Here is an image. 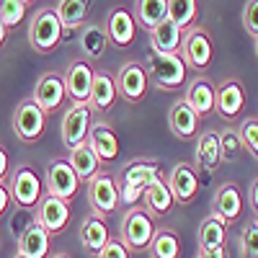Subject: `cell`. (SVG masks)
I'll list each match as a JSON object with an SVG mask.
<instances>
[{"label":"cell","mask_w":258,"mask_h":258,"mask_svg":"<svg viewBox=\"0 0 258 258\" xmlns=\"http://www.w3.org/2000/svg\"><path fill=\"white\" fill-rule=\"evenodd\" d=\"M163 178V170L150 163V160H132L121 170V188H119V204L124 207H135L145 188L150 183H155Z\"/></svg>","instance_id":"1"},{"label":"cell","mask_w":258,"mask_h":258,"mask_svg":"<svg viewBox=\"0 0 258 258\" xmlns=\"http://www.w3.org/2000/svg\"><path fill=\"white\" fill-rule=\"evenodd\" d=\"M8 170H11V160H8L6 147L0 145V183H6V178H8Z\"/></svg>","instance_id":"41"},{"label":"cell","mask_w":258,"mask_h":258,"mask_svg":"<svg viewBox=\"0 0 258 258\" xmlns=\"http://www.w3.org/2000/svg\"><path fill=\"white\" fill-rule=\"evenodd\" d=\"M225 243H227V222L214 217V214H209L199 227V248H202V253L225 248Z\"/></svg>","instance_id":"28"},{"label":"cell","mask_w":258,"mask_h":258,"mask_svg":"<svg viewBox=\"0 0 258 258\" xmlns=\"http://www.w3.org/2000/svg\"><path fill=\"white\" fill-rule=\"evenodd\" d=\"M168 124H170V129H173V135L181 137V140H191V137H197V132H199V116L183 98L170 106Z\"/></svg>","instance_id":"22"},{"label":"cell","mask_w":258,"mask_h":258,"mask_svg":"<svg viewBox=\"0 0 258 258\" xmlns=\"http://www.w3.org/2000/svg\"><path fill=\"white\" fill-rule=\"evenodd\" d=\"M142 68L147 73V80H153L163 91L181 88L186 83V70H188L181 54H158V52H150Z\"/></svg>","instance_id":"2"},{"label":"cell","mask_w":258,"mask_h":258,"mask_svg":"<svg viewBox=\"0 0 258 258\" xmlns=\"http://www.w3.org/2000/svg\"><path fill=\"white\" fill-rule=\"evenodd\" d=\"M68 163L75 170L78 181H91L93 176L101 173V160L96 158V153H93L88 145H78L75 150H70Z\"/></svg>","instance_id":"26"},{"label":"cell","mask_w":258,"mask_h":258,"mask_svg":"<svg viewBox=\"0 0 258 258\" xmlns=\"http://www.w3.org/2000/svg\"><path fill=\"white\" fill-rule=\"evenodd\" d=\"M250 207H253V212L258 214V178H255L253 186H250Z\"/></svg>","instance_id":"43"},{"label":"cell","mask_w":258,"mask_h":258,"mask_svg":"<svg viewBox=\"0 0 258 258\" xmlns=\"http://www.w3.org/2000/svg\"><path fill=\"white\" fill-rule=\"evenodd\" d=\"M197 16H199V3L197 0H168V21L176 29H181V34L194 29Z\"/></svg>","instance_id":"30"},{"label":"cell","mask_w":258,"mask_h":258,"mask_svg":"<svg viewBox=\"0 0 258 258\" xmlns=\"http://www.w3.org/2000/svg\"><path fill=\"white\" fill-rule=\"evenodd\" d=\"M36 222L49 235H59L70 225V204L54 197H44L36 207Z\"/></svg>","instance_id":"15"},{"label":"cell","mask_w":258,"mask_h":258,"mask_svg":"<svg viewBox=\"0 0 258 258\" xmlns=\"http://www.w3.org/2000/svg\"><path fill=\"white\" fill-rule=\"evenodd\" d=\"M114 83H116V93L129 103H140L147 96V85H150L142 62H137V59L124 62L114 78Z\"/></svg>","instance_id":"9"},{"label":"cell","mask_w":258,"mask_h":258,"mask_svg":"<svg viewBox=\"0 0 258 258\" xmlns=\"http://www.w3.org/2000/svg\"><path fill=\"white\" fill-rule=\"evenodd\" d=\"M106 36L109 41H114L116 47H129L137 36V21L132 16V11L126 8H114L109 13V24H106Z\"/></svg>","instance_id":"20"},{"label":"cell","mask_w":258,"mask_h":258,"mask_svg":"<svg viewBox=\"0 0 258 258\" xmlns=\"http://www.w3.org/2000/svg\"><path fill=\"white\" fill-rule=\"evenodd\" d=\"M214 98H217V85H214L207 75H199V78H194L188 83L183 101L197 111L199 119H204V116H209L214 111Z\"/></svg>","instance_id":"18"},{"label":"cell","mask_w":258,"mask_h":258,"mask_svg":"<svg viewBox=\"0 0 258 258\" xmlns=\"http://www.w3.org/2000/svg\"><path fill=\"white\" fill-rule=\"evenodd\" d=\"M11 207V191L6 183H0V217L6 214V209Z\"/></svg>","instance_id":"42"},{"label":"cell","mask_w":258,"mask_h":258,"mask_svg":"<svg viewBox=\"0 0 258 258\" xmlns=\"http://www.w3.org/2000/svg\"><path fill=\"white\" fill-rule=\"evenodd\" d=\"M85 145L93 150L101 163H111L119 155V137H116V132L111 129L109 121H93Z\"/></svg>","instance_id":"16"},{"label":"cell","mask_w":258,"mask_h":258,"mask_svg":"<svg viewBox=\"0 0 258 258\" xmlns=\"http://www.w3.org/2000/svg\"><path fill=\"white\" fill-rule=\"evenodd\" d=\"M142 202H145V209L153 214V217H165V214H170V209L176 207V199H173V194H170L165 178L150 183L142 194Z\"/></svg>","instance_id":"25"},{"label":"cell","mask_w":258,"mask_h":258,"mask_svg":"<svg viewBox=\"0 0 258 258\" xmlns=\"http://www.w3.org/2000/svg\"><path fill=\"white\" fill-rule=\"evenodd\" d=\"M150 258H178L181 255V238L176 230L170 227H160L155 232L153 243H150Z\"/></svg>","instance_id":"31"},{"label":"cell","mask_w":258,"mask_h":258,"mask_svg":"<svg viewBox=\"0 0 258 258\" xmlns=\"http://www.w3.org/2000/svg\"><path fill=\"white\" fill-rule=\"evenodd\" d=\"M6 36H8V29L3 26V21H0V47H3V41H6Z\"/></svg>","instance_id":"45"},{"label":"cell","mask_w":258,"mask_h":258,"mask_svg":"<svg viewBox=\"0 0 258 258\" xmlns=\"http://www.w3.org/2000/svg\"><path fill=\"white\" fill-rule=\"evenodd\" d=\"M158 232L155 217L145 207H132L121 222V243L129 250H147Z\"/></svg>","instance_id":"3"},{"label":"cell","mask_w":258,"mask_h":258,"mask_svg":"<svg viewBox=\"0 0 258 258\" xmlns=\"http://www.w3.org/2000/svg\"><path fill=\"white\" fill-rule=\"evenodd\" d=\"M243 150V140L238 135V129H225L220 135V153H222V160H238Z\"/></svg>","instance_id":"36"},{"label":"cell","mask_w":258,"mask_h":258,"mask_svg":"<svg viewBox=\"0 0 258 258\" xmlns=\"http://www.w3.org/2000/svg\"><path fill=\"white\" fill-rule=\"evenodd\" d=\"M93 68L85 59H75L64 75V91L73 98V103H88L93 88Z\"/></svg>","instance_id":"17"},{"label":"cell","mask_w":258,"mask_h":258,"mask_svg":"<svg viewBox=\"0 0 258 258\" xmlns=\"http://www.w3.org/2000/svg\"><path fill=\"white\" fill-rule=\"evenodd\" d=\"M212 214L220 217L225 222H235L243 214V194L235 183H222L214 194V202H212Z\"/></svg>","instance_id":"19"},{"label":"cell","mask_w":258,"mask_h":258,"mask_svg":"<svg viewBox=\"0 0 258 258\" xmlns=\"http://www.w3.org/2000/svg\"><path fill=\"white\" fill-rule=\"evenodd\" d=\"M243 106H245V91L240 80H225L222 85H217V98H214V111H217L225 121H235L243 114Z\"/></svg>","instance_id":"14"},{"label":"cell","mask_w":258,"mask_h":258,"mask_svg":"<svg viewBox=\"0 0 258 258\" xmlns=\"http://www.w3.org/2000/svg\"><path fill=\"white\" fill-rule=\"evenodd\" d=\"M88 202L96 212V217H109L119 207V188L111 173H98L88 181Z\"/></svg>","instance_id":"8"},{"label":"cell","mask_w":258,"mask_h":258,"mask_svg":"<svg viewBox=\"0 0 258 258\" xmlns=\"http://www.w3.org/2000/svg\"><path fill=\"white\" fill-rule=\"evenodd\" d=\"M199 258H202V255H199Z\"/></svg>","instance_id":"49"},{"label":"cell","mask_w":258,"mask_h":258,"mask_svg":"<svg viewBox=\"0 0 258 258\" xmlns=\"http://www.w3.org/2000/svg\"><path fill=\"white\" fill-rule=\"evenodd\" d=\"M88 11H91V3H85V0H62V3H57L54 13L62 26H80L88 18Z\"/></svg>","instance_id":"34"},{"label":"cell","mask_w":258,"mask_h":258,"mask_svg":"<svg viewBox=\"0 0 258 258\" xmlns=\"http://www.w3.org/2000/svg\"><path fill=\"white\" fill-rule=\"evenodd\" d=\"M13 126H16V135L21 142H36L41 135H44V126H47V114L39 109V106L31 98H24L16 106V114H13Z\"/></svg>","instance_id":"10"},{"label":"cell","mask_w":258,"mask_h":258,"mask_svg":"<svg viewBox=\"0 0 258 258\" xmlns=\"http://www.w3.org/2000/svg\"><path fill=\"white\" fill-rule=\"evenodd\" d=\"M26 8H29L26 0H0V21H3V26L6 29L18 26L26 16Z\"/></svg>","instance_id":"35"},{"label":"cell","mask_w":258,"mask_h":258,"mask_svg":"<svg viewBox=\"0 0 258 258\" xmlns=\"http://www.w3.org/2000/svg\"><path fill=\"white\" fill-rule=\"evenodd\" d=\"M240 248H243V255L245 258H258V217H253L243 235H240Z\"/></svg>","instance_id":"38"},{"label":"cell","mask_w":258,"mask_h":258,"mask_svg":"<svg viewBox=\"0 0 258 258\" xmlns=\"http://www.w3.org/2000/svg\"><path fill=\"white\" fill-rule=\"evenodd\" d=\"M93 124V111L88 103H73L62 119V145L68 150H75L78 145H85Z\"/></svg>","instance_id":"7"},{"label":"cell","mask_w":258,"mask_h":258,"mask_svg":"<svg viewBox=\"0 0 258 258\" xmlns=\"http://www.w3.org/2000/svg\"><path fill=\"white\" fill-rule=\"evenodd\" d=\"M140 26L153 31L163 21H168V0H140L137 3V18Z\"/></svg>","instance_id":"32"},{"label":"cell","mask_w":258,"mask_h":258,"mask_svg":"<svg viewBox=\"0 0 258 258\" xmlns=\"http://www.w3.org/2000/svg\"><path fill=\"white\" fill-rule=\"evenodd\" d=\"M165 183H168L170 194H173L176 204H188L199 194V173L191 163H176L170 168Z\"/></svg>","instance_id":"12"},{"label":"cell","mask_w":258,"mask_h":258,"mask_svg":"<svg viewBox=\"0 0 258 258\" xmlns=\"http://www.w3.org/2000/svg\"><path fill=\"white\" fill-rule=\"evenodd\" d=\"M98 258H129V248L121 240H109L98 250Z\"/></svg>","instance_id":"40"},{"label":"cell","mask_w":258,"mask_h":258,"mask_svg":"<svg viewBox=\"0 0 258 258\" xmlns=\"http://www.w3.org/2000/svg\"><path fill=\"white\" fill-rule=\"evenodd\" d=\"M243 26H245V31L253 39L258 36V0L245 3V8H243Z\"/></svg>","instance_id":"39"},{"label":"cell","mask_w":258,"mask_h":258,"mask_svg":"<svg viewBox=\"0 0 258 258\" xmlns=\"http://www.w3.org/2000/svg\"><path fill=\"white\" fill-rule=\"evenodd\" d=\"M62 24H59V18L52 8H41L36 11V16L31 18V26H29V41H31V47L41 54H47L52 52L59 41H62Z\"/></svg>","instance_id":"5"},{"label":"cell","mask_w":258,"mask_h":258,"mask_svg":"<svg viewBox=\"0 0 258 258\" xmlns=\"http://www.w3.org/2000/svg\"><path fill=\"white\" fill-rule=\"evenodd\" d=\"M238 135H240V140H243V147L250 150L253 158H258V116L245 119V121L238 126Z\"/></svg>","instance_id":"37"},{"label":"cell","mask_w":258,"mask_h":258,"mask_svg":"<svg viewBox=\"0 0 258 258\" xmlns=\"http://www.w3.org/2000/svg\"><path fill=\"white\" fill-rule=\"evenodd\" d=\"M181 29H176L170 21H163L158 29L150 31V44H153V52L158 54H178L181 49Z\"/></svg>","instance_id":"29"},{"label":"cell","mask_w":258,"mask_h":258,"mask_svg":"<svg viewBox=\"0 0 258 258\" xmlns=\"http://www.w3.org/2000/svg\"><path fill=\"white\" fill-rule=\"evenodd\" d=\"M52 258H70V255H68V253H54Z\"/></svg>","instance_id":"46"},{"label":"cell","mask_w":258,"mask_h":258,"mask_svg":"<svg viewBox=\"0 0 258 258\" xmlns=\"http://www.w3.org/2000/svg\"><path fill=\"white\" fill-rule=\"evenodd\" d=\"M181 59L186 62V68L197 70V73H204L212 64L214 44H212L209 34L202 26H194V29L183 31V36H181Z\"/></svg>","instance_id":"4"},{"label":"cell","mask_w":258,"mask_h":258,"mask_svg":"<svg viewBox=\"0 0 258 258\" xmlns=\"http://www.w3.org/2000/svg\"><path fill=\"white\" fill-rule=\"evenodd\" d=\"M253 41H255V57H258V36H255V39H253Z\"/></svg>","instance_id":"47"},{"label":"cell","mask_w":258,"mask_h":258,"mask_svg":"<svg viewBox=\"0 0 258 258\" xmlns=\"http://www.w3.org/2000/svg\"><path fill=\"white\" fill-rule=\"evenodd\" d=\"M49 240H52V235L34 220L24 232H21V238H18V253L26 255V258H47Z\"/></svg>","instance_id":"21"},{"label":"cell","mask_w":258,"mask_h":258,"mask_svg":"<svg viewBox=\"0 0 258 258\" xmlns=\"http://www.w3.org/2000/svg\"><path fill=\"white\" fill-rule=\"evenodd\" d=\"M109 47V36H106V29L101 26H85L80 31V49L85 57H101Z\"/></svg>","instance_id":"33"},{"label":"cell","mask_w":258,"mask_h":258,"mask_svg":"<svg viewBox=\"0 0 258 258\" xmlns=\"http://www.w3.org/2000/svg\"><path fill=\"white\" fill-rule=\"evenodd\" d=\"M116 83H114V75L111 73H96L93 75V88H91V98H88V106L91 111H109L114 101H116Z\"/></svg>","instance_id":"24"},{"label":"cell","mask_w":258,"mask_h":258,"mask_svg":"<svg viewBox=\"0 0 258 258\" xmlns=\"http://www.w3.org/2000/svg\"><path fill=\"white\" fill-rule=\"evenodd\" d=\"M8 191H11V202H16L21 209H34L44 199L41 181L36 176V170L29 165L16 168V173L11 176V183H8Z\"/></svg>","instance_id":"6"},{"label":"cell","mask_w":258,"mask_h":258,"mask_svg":"<svg viewBox=\"0 0 258 258\" xmlns=\"http://www.w3.org/2000/svg\"><path fill=\"white\" fill-rule=\"evenodd\" d=\"M222 163V153H220V135L217 132H204L197 142V153H194V168L214 173Z\"/></svg>","instance_id":"23"},{"label":"cell","mask_w":258,"mask_h":258,"mask_svg":"<svg viewBox=\"0 0 258 258\" xmlns=\"http://www.w3.org/2000/svg\"><path fill=\"white\" fill-rule=\"evenodd\" d=\"M13 258H26V255H21V253H16V255H13Z\"/></svg>","instance_id":"48"},{"label":"cell","mask_w":258,"mask_h":258,"mask_svg":"<svg viewBox=\"0 0 258 258\" xmlns=\"http://www.w3.org/2000/svg\"><path fill=\"white\" fill-rule=\"evenodd\" d=\"M78 176L68 160H52L47 165V197L70 202L78 194Z\"/></svg>","instance_id":"11"},{"label":"cell","mask_w":258,"mask_h":258,"mask_svg":"<svg viewBox=\"0 0 258 258\" xmlns=\"http://www.w3.org/2000/svg\"><path fill=\"white\" fill-rule=\"evenodd\" d=\"M202 258H227V250H225V248H217V250L202 253Z\"/></svg>","instance_id":"44"},{"label":"cell","mask_w":258,"mask_h":258,"mask_svg":"<svg viewBox=\"0 0 258 258\" xmlns=\"http://www.w3.org/2000/svg\"><path fill=\"white\" fill-rule=\"evenodd\" d=\"M64 96H68V91H64V78H59L57 73H44L36 80V88H34L31 101L44 114H52V111H57L62 106Z\"/></svg>","instance_id":"13"},{"label":"cell","mask_w":258,"mask_h":258,"mask_svg":"<svg viewBox=\"0 0 258 258\" xmlns=\"http://www.w3.org/2000/svg\"><path fill=\"white\" fill-rule=\"evenodd\" d=\"M111 240L109 235V227H106V222L101 217H96V214H91V217H85L83 225H80V243L85 250H91L98 255V250Z\"/></svg>","instance_id":"27"}]
</instances>
